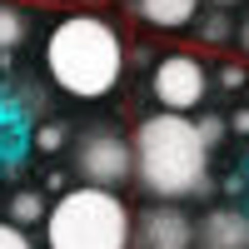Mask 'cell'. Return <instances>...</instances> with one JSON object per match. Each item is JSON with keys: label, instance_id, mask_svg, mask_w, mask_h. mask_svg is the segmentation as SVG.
<instances>
[{"label": "cell", "instance_id": "cell-14", "mask_svg": "<svg viewBox=\"0 0 249 249\" xmlns=\"http://www.w3.org/2000/svg\"><path fill=\"white\" fill-rule=\"evenodd\" d=\"M195 124H199V135H204V144H210V150L224 140V130H230V120H219V115H204V120H195Z\"/></svg>", "mask_w": 249, "mask_h": 249}, {"label": "cell", "instance_id": "cell-16", "mask_svg": "<svg viewBox=\"0 0 249 249\" xmlns=\"http://www.w3.org/2000/svg\"><path fill=\"white\" fill-rule=\"evenodd\" d=\"M230 130H234V135H249V105H239V110L230 115Z\"/></svg>", "mask_w": 249, "mask_h": 249}, {"label": "cell", "instance_id": "cell-3", "mask_svg": "<svg viewBox=\"0 0 249 249\" xmlns=\"http://www.w3.org/2000/svg\"><path fill=\"white\" fill-rule=\"evenodd\" d=\"M130 204L105 184H70L45 214V249H130Z\"/></svg>", "mask_w": 249, "mask_h": 249}, {"label": "cell", "instance_id": "cell-10", "mask_svg": "<svg viewBox=\"0 0 249 249\" xmlns=\"http://www.w3.org/2000/svg\"><path fill=\"white\" fill-rule=\"evenodd\" d=\"M45 214H50V204H45L40 190H15V195H10V219H15V224H25V230H30V224H45Z\"/></svg>", "mask_w": 249, "mask_h": 249}, {"label": "cell", "instance_id": "cell-17", "mask_svg": "<svg viewBox=\"0 0 249 249\" xmlns=\"http://www.w3.org/2000/svg\"><path fill=\"white\" fill-rule=\"evenodd\" d=\"M234 35H239V50H244V55H249V15H244V25H239V30H234Z\"/></svg>", "mask_w": 249, "mask_h": 249}, {"label": "cell", "instance_id": "cell-1", "mask_svg": "<svg viewBox=\"0 0 249 249\" xmlns=\"http://www.w3.org/2000/svg\"><path fill=\"white\" fill-rule=\"evenodd\" d=\"M135 179L150 199H190L210 184V144L179 110H155L135 124Z\"/></svg>", "mask_w": 249, "mask_h": 249}, {"label": "cell", "instance_id": "cell-11", "mask_svg": "<svg viewBox=\"0 0 249 249\" xmlns=\"http://www.w3.org/2000/svg\"><path fill=\"white\" fill-rule=\"evenodd\" d=\"M195 30H199V40H204V45H224V40L234 35L230 15H204V20H195Z\"/></svg>", "mask_w": 249, "mask_h": 249}, {"label": "cell", "instance_id": "cell-8", "mask_svg": "<svg viewBox=\"0 0 249 249\" xmlns=\"http://www.w3.org/2000/svg\"><path fill=\"white\" fill-rule=\"evenodd\" d=\"M135 15L155 30H184L199 20V0H135Z\"/></svg>", "mask_w": 249, "mask_h": 249}, {"label": "cell", "instance_id": "cell-9", "mask_svg": "<svg viewBox=\"0 0 249 249\" xmlns=\"http://www.w3.org/2000/svg\"><path fill=\"white\" fill-rule=\"evenodd\" d=\"M25 35H30V15L10 5V0H0V55H10L25 45Z\"/></svg>", "mask_w": 249, "mask_h": 249}, {"label": "cell", "instance_id": "cell-7", "mask_svg": "<svg viewBox=\"0 0 249 249\" xmlns=\"http://www.w3.org/2000/svg\"><path fill=\"white\" fill-rule=\"evenodd\" d=\"M195 249H249V214L244 210H210L195 219Z\"/></svg>", "mask_w": 249, "mask_h": 249}, {"label": "cell", "instance_id": "cell-4", "mask_svg": "<svg viewBox=\"0 0 249 249\" xmlns=\"http://www.w3.org/2000/svg\"><path fill=\"white\" fill-rule=\"evenodd\" d=\"M75 175L85 184L120 190V184L135 175V144L124 140L115 124H95V130H85L75 140Z\"/></svg>", "mask_w": 249, "mask_h": 249}, {"label": "cell", "instance_id": "cell-13", "mask_svg": "<svg viewBox=\"0 0 249 249\" xmlns=\"http://www.w3.org/2000/svg\"><path fill=\"white\" fill-rule=\"evenodd\" d=\"M0 249H35V244H30V234H25V224L0 219Z\"/></svg>", "mask_w": 249, "mask_h": 249}, {"label": "cell", "instance_id": "cell-18", "mask_svg": "<svg viewBox=\"0 0 249 249\" xmlns=\"http://www.w3.org/2000/svg\"><path fill=\"white\" fill-rule=\"evenodd\" d=\"M214 5H234V0H214Z\"/></svg>", "mask_w": 249, "mask_h": 249}, {"label": "cell", "instance_id": "cell-2", "mask_svg": "<svg viewBox=\"0 0 249 249\" xmlns=\"http://www.w3.org/2000/svg\"><path fill=\"white\" fill-rule=\"evenodd\" d=\"M45 75L70 100H105L124 75V40L105 15H65L45 35Z\"/></svg>", "mask_w": 249, "mask_h": 249}, {"label": "cell", "instance_id": "cell-5", "mask_svg": "<svg viewBox=\"0 0 249 249\" xmlns=\"http://www.w3.org/2000/svg\"><path fill=\"white\" fill-rule=\"evenodd\" d=\"M150 95L160 110H179V115H195L204 105V95H210V70H204V60L190 55V50H170L155 60L150 70Z\"/></svg>", "mask_w": 249, "mask_h": 249}, {"label": "cell", "instance_id": "cell-19", "mask_svg": "<svg viewBox=\"0 0 249 249\" xmlns=\"http://www.w3.org/2000/svg\"><path fill=\"white\" fill-rule=\"evenodd\" d=\"M244 105H249V85H244Z\"/></svg>", "mask_w": 249, "mask_h": 249}, {"label": "cell", "instance_id": "cell-12", "mask_svg": "<svg viewBox=\"0 0 249 249\" xmlns=\"http://www.w3.org/2000/svg\"><path fill=\"white\" fill-rule=\"evenodd\" d=\"M60 144H65V124L50 120V124H40V130H35V150H40V155H55Z\"/></svg>", "mask_w": 249, "mask_h": 249}, {"label": "cell", "instance_id": "cell-15", "mask_svg": "<svg viewBox=\"0 0 249 249\" xmlns=\"http://www.w3.org/2000/svg\"><path fill=\"white\" fill-rule=\"evenodd\" d=\"M219 85H224V90H244V85H249L244 65H224V70H219Z\"/></svg>", "mask_w": 249, "mask_h": 249}, {"label": "cell", "instance_id": "cell-6", "mask_svg": "<svg viewBox=\"0 0 249 249\" xmlns=\"http://www.w3.org/2000/svg\"><path fill=\"white\" fill-rule=\"evenodd\" d=\"M135 249H195V219L179 199H155L135 214Z\"/></svg>", "mask_w": 249, "mask_h": 249}]
</instances>
